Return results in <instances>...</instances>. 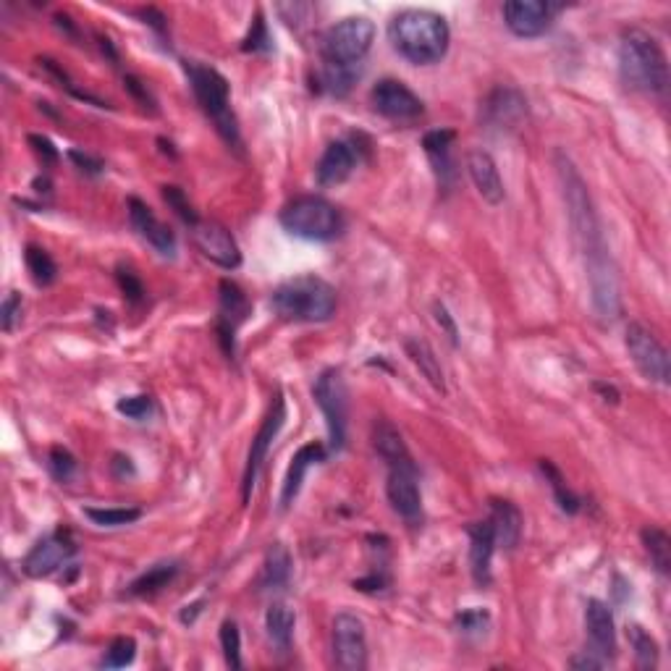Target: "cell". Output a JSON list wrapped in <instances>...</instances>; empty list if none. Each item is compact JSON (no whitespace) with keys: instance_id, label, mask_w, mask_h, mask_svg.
<instances>
[{"instance_id":"6da1fadb","label":"cell","mask_w":671,"mask_h":671,"mask_svg":"<svg viewBox=\"0 0 671 671\" xmlns=\"http://www.w3.org/2000/svg\"><path fill=\"white\" fill-rule=\"evenodd\" d=\"M556 171H559L561 192H564V202H567L569 223H572V231H575L582 257H585V270H588L590 291H593V307L603 320H614L622 310L619 278H616L606 242H603L601 223L595 215L588 184L575 168V163L564 153H556Z\"/></svg>"},{"instance_id":"7a4b0ae2","label":"cell","mask_w":671,"mask_h":671,"mask_svg":"<svg viewBox=\"0 0 671 671\" xmlns=\"http://www.w3.org/2000/svg\"><path fill=\"white\" fill-rule=\"evenodd\" d=\"M388 40L396 53L409 63L430 66L446 56L451 32L446 19L436 11L407 8V11H399L388 24Z\"/></svg>"},{"instance_id":"3957f363","label":"cell","mask_w":671,"mask_h":671,"mask_svg":"<svg viewBox=\"0 0 671 671\" xmlns=\"http://www.w3.org/2000/svg\"><path fill=\"white\" fill-rule=\"evenodd\" d=\"M619 71L627 87L645 95L664 97L669 92V61L664 48L645 29H624L619 42Z\"/></svg>"},{"instance_id":"277c9868","label":"cell","mask_w":671,"mask_h":671,"mask_svg":"<svg viewBox=\"0 0 671 671\" xmlns=\"http://www.w3.org/2000/svg\"><path fill=\"white\" fill-rule=\"evenodd\" d=\"M336 289L318 276H297L273 291L270 307L289 323H326L336 315Z\"/></svg>"},{"instance_id":"5b68a950","label":"cell","mask_w":671,"mask_h":671,"mask_svg":"<svg viewBox=\"0 0 671 671\" xmlns=\"http://www.w3.org/2000/svg\"><path fill=\"white\" fill-rule=\"evenodd\" d=\"M184 69H187L189 84H192L197 103L202 105V111L208 113L218 134L229 145H239V124H236L234 111H231L229 79L223 77L218 69H213V66H205V63L197 61H187Z\"/></svg>"},{"instance_id":"8992f818","label":"cell","mask_w":671,"mask_h":671,"mask_svg":"<svg viewBox=\"0 0 671 671\" xmlns=\"http://www.w3.org/2000/svg\"><path fill=\"white\" fill-rule=\"evenodd\" d=\"M281 226L307 242H331L344 231V215L326 197L305 194L281 210Z\"/></svg>"},{"instance_id":"52a82bcc","label":"cell","mask_w":671,"mask_h":671,"mask_svg":"<svg viewBox=\"0 0 671 671\" xmlns=\"http://www.w3.org/2000/svg\"><path fill=\"white\" fill-rule=\"evenodd\" d=\"M375 42V24L367 16H346L326 29L320 42L323 63L333 66H360Z\"/></svg>"},{"instance_id":"ba28073f","label":"cell","mask_w":671,"mask_h":671,"mask_svg":"<svg viewBox=\"0 0 671 671\" xmlns=\"http://www.w3.org/2000/svg\"><path fill=\"white\" fill-rule=\"evenodd\" d=\"M315 404L320 407L328 425V441L333 451H341L346 443V420H349V399H346V383L341 370L331 367L323 370L312 388Z\"/></svg>"},{"instance_id":"9c48e42d","label":"cell","mask_w":671,"mask_h":671,"mask_svg":"<svg viewBox=\"0 0 671 671\" xmlns=\"http://www.w3.org/2000/svg\"><path fill=\"white\" fill-rule=\"evenodd\" d=\"M624 341H627V352H630L637 370L643 373V378L666 386L671 375L669 354H666L664 344L653 336V331H648L640 323H630L627 326V339Z\"/></svg>"},{"instance_id":"30bf717a","label":"cell","mask_w":671,"mask_h":671,"mask_svg":"<svg viewBox=\"0 0 671 671\" xmlns=\"http://www.w3.org/2000/svg\"><path fill=\"white\" fill-rule=\"evenodd\" d=\"M284 422H286V402H284V394L278 391L273 404H270L268 417H265L260 430H257V436L252 438L250 457H247V467H244V480H242L244 504L250 501L252 488H255L257 475H260V467H263L265 457H268V451H270V446H273V441H276V436L281 433V428H284Z\"/></svg>"},{"instance_id":"8fae6325","label":"cell","mask_w":671,"mask_h":671,"mask_svg":"<svg viewBox=\"0 0 671 671\" xmlns=\"http://www.w3.org/2000/svg\"><path fill=\"white\" fill-rule=\"evenodd\" d=\"M333 658L344 671H362L367 666V637L360 616L341 611L333 619Z\"/></svg>"},{"instance_id":"7c38bea8","label":"cell","mask_w":671,"mask_h":671,"mask_svg":"<svg viewBox=\"0 0 671 671\" xmlns=\"http://www.w3.org/2000/svg\"><path fill=\"white\" fill-rule=\"evenodd\" d=\"M74 554H77V543L71 540V535L53 533L48 535V538L37 540L35 546H32V551L24 556L21 569H24V575L27 577L40 580V577H48L53 575V572H58L61 567H66L69 559H74Z\"/></svg>"},{"instance_id":"4fadbf2b","label":"cell","mask_w":671,"mask_h":671,"mask_svg":"<svg viewBox=\"0 0 671 671\" xmlns=\"http://www.w3.org/2000/svg\"><path fill=\"white\" fill-rule=\"evenodd\" d=\"M192 236L197 250L208 257L210 263L221 265L226 270H234L242 265V250H239L234 234L223 223L197 221L192 226Z\"/></svg>"},{"instance_id":"5bb4252c","label":"cell","mask_w":671,"mask_h":671,"mask_svg":"<svg viewBox=\"0 0 671 671\" xmlns=\"http://www.w3.org/2000/svg\"><path fill=\"white\" fill-rule=\"evenodd\" d=\"M386 496L394 506V512L409 525H417L422 519V496L420 483H417V467L415 464H399V467H388V483Z\"/></svg>"},{"instance_id":"9a60e30c","label":"cell","mask_w":671,"mask_h":671,"mask_svg":"<svg viewBox=\"0 0 671 671\" xmlns=\"http://www.w3.org/2000/svg\"><path fill=\"white\" fill-rule=\"evenodd\" d=\"M373 108L391 121H415L422 116V100L399 79H381L370 92Z\"/></svg>"},{"instance_id":"2e32d148","label":"cell","mask_w":671,"mask_h":671,"mask_svg":"<svg viewBox=\"0 0 671 671\" xmlns=\"http://www.w3.org/2000/svg\"><path fill=\"white\" fill-rule=\"evenodd\" d=\"M556 11L559 8L543 0H509L504 3V21L512 35L530 40V37L546 35Z\"/></svg>"},{"instance_id":"e0dca14e","label":"cell","mask_w":671,"mask_h":671,"mask_svg":"<svg viewBox=\"0 0 671 671\" xmlns=\"http://www.w3.org/2000/svg\"><path fill=\"white\" fill-rule=\"evenodd\" d=\"M360 166V145H354L352 139H336L326 147V153L320 158L315 176L320 187H339Z\"/></svg>"},{"instance_id":"ac0fdd59","label":"cell","mask_w":671,"mask_h":671,"mask_svg":"<svg viewBox=\"0 0 671 671\" xmlns=\"http://www.w3.org/2000/svg\"><path fill=\"white\" fill-rule=\"evenodd\" d=\"M129 221H132L134 231H137V234L142 236L158 255L163 257L176 255V234L171 231V226H166V223L160 221L158 215L147 208L139 197H129Z\"/></svg>"},{"instance_id":"d6986e66","label":"cell","mask_w":671,"mask_h":671,"mask_svg":"<svg viewBox=\"0 0 671 671\" xmlns=\"http://www.w3.org/2000/svg\"><path fill=\"white\" fill-rule=\"evenodd\" d=\"M527 116V100L525 95L514 87H496L491 95L480 103V118L488 126H499V129H512L522 118Z\"/></svg>"},{"instance_id":"ffe728a7","label":"cell","mask_w":671,"mask_h":671,"mask_svg":"<svg viewBox=\"0 0 671 671\" xmlns=\"http://www.w3.org/2000/svg\"><path fill=\"white\" fill-rule=\"evenodd\" d=\"M250 315V302L234 281H221V307H218V336L226 354H234L236 328Z\"/></svg>"},{"instance_id":"44dd1931","label":"cell","mask_w":671,"mask_h":671,"mask_svg":"<svg viewBox=\"0 0 671 671\" xmlns=\"http://www.w3.org/2000/svg\"><path fill=\"white\" fill-rule=\"evenodd\" d=\"M585 627H588L590 637V651L598 653L603 661L614 658L616 653V627H614V614L603 601L598 598H590L585 603Z\"/></svg>"},{"instance_id":"7402d4cb","label":"cell","mask_w":671,"mask_h":671,"mask_svg":"<svg viewBox=\"0 0 671 671\" xmlns=\"http://www.w3.org/2000/svg\"><path fill=\"white\" fill-rule=\"evenodd\" d=\"M467 171H470V179L478 189V194L483 197L488 205H501L506 197L504 181H501L499 166H496V160L491 158V153H485V150H472L467 155Z\"/></svg>"},{"instance_id":"603a6c76","label":"cell","mask_w":671,"mask_h":671,"mask_svg":"<svg viewBox=\"0 0 671 671\" xmlns=\"http://www.w3.org/2000/svg\"><path fill=\"white\" fill-rule=\"evenodd\" d=\"M467 535H470V569L472 577L478 585L488 588L491 585V561L493 551H496V535H493L491 522H472L467 527Z\"/></svg>"},{"instance_id":"cb8c5ba5","label":"cell","mask_w":671,"mask_h":671,"mask_svg":"<svg viewBox=\"0 0 671 671\" xmlns=\"http://www.w3.org/2000/svg\"><path fill=\"white\" fill-rule=\"evenodd\" d=\"M323 459H326V446L320 441L305 443V446L294 454V459H291L289 464V472H286L284 488H281V509H289V506L294 504V499H297L299 491H302L307 470L323 462Z\"/></svg>"},{"instance_id":"d4e9b609","label":"cell","mask_w":671,"mask_h":671,"mask_svg":"<svg viewBox=\"0 0 671 671\" xmlns=\"http://www.w3.org/2000/svg\"><path fill=\"white\" fill-rule=\"evenodd\" d=\"M488 522H491L493 535H496V546H504L506 551H512V548L519 546L525 519H522V512H519L512 501L493 499L491 517H488Z\"/></svg>"},{"instance_id":"484cf974","label":"cell","mask_w":671,"mask_h":671,"mask_svg":"<svg viewBox=\"0 0 671 671\" xmlns=\"http://www.w3.org/2000/svg\"><path fill=\"white\" fill-rule=\"evenodd\" d=\"M451 142H454V132L451 129H436L422 137V147L428 153L433 171H436L441 187H449L454 179V163H451Z\"/></svg>"},{"instance_id":"4316f807","label":"cell","mask_w":671,"mask_h":671,"mask_svg":"<svg viewBox=\"0 0 671 671\" xmlns=\"http://www.w3.org/2000/svg\"><path fill=\"white\" fill-rule=\"evenodd\" d=\"M373 443L375 451L381 454L383 462L388 467H399V464H415L409 457L407 443H404L402 433L396 430V425H391L388 420H378L373 428Z\"/></svg>"},{"instance_id":"83f0119b","label":"cell","mask_w":671,"mask_h":671,"mask_svg":"<svg viewBox=\"0 0 671 671\" xmlns=\"http://www.w3.org/2000/svg\"><path fill=\"white\" fill-rule=\"evenodd\" d=\"M404 352L412 360V365L420 370L422 378L443 394L446 391V381H443V367L438 362L436 352H433V346L425 339H407L404 341Z\"/></svg>"},{"instance_id":"f1b7e54d","label":"cell","mask_w":671,"mask_h":671,"mask_svg":"<svg viewBox=\"0 0 671 671\" xmlns=\"http://www.w3.org/2000/svg\"><path fill=\"white\" fill-rule=\"evenodd\" d=\"M294 624H297V614H294L289 603H270L268 614H265V630H268V637L281 651H289L291 637H294Z\"/></svg>"},{"instance_id":"f546056e","label":"cell","mask_w":671,"mask_h":671,"mask_svg":"<svg viewBox=\"0 0 671 671\" xmlns=\"http://www.w3.org/2000/svg\"><path fill=\"white\" fill-rule=\"evenodd\" d=\"M291 577V554L284 543H273L265 554L263 564V577H260V585L268 590L284 588Z\"/></svg>"},{"instance_id":"4dcf8cb0","label":"cell","mask_w":671,"mask_h":671,"mask_svg":"<svg viewBox=\"0 0 671 671\" xmlns=\"http://www.w3.org/2000/svg\"><path fill=\"white\" fill-rule=\"evenodd\" d=\"M179 575V564L176 561H160L155 567H150L145 575H139L137 580L129 585V593L132 595H155L158 590H163L173 577Z\"/></svg>"},{"instance_id":"1f68e13d","label":"cell","mask_w":671,"mask_h":671,"mask_svg":"<svg viewBox=\"0 0 671 671\" xmlns=\"http://www.w3.org/2000/svg\"><path fill=\"white\" fill-rule=\"evenodd\" d=\"M643 546L651 556V564L656 567L658 575H669L671 572V538L661 527H645L643 530Z\"/></svg>"},{"instance_id":"d6a6232c","label":"cell","mask_w":671,"mask_h":671,"mask_svg":"<svg viewBox=\"0 0 671 671\" xmlns=\"http://www.w3.org/2000/svg\"><path fill=\"white\" fill-rule=\"evenodd\" d=\"M24 263H27L29 276H32V281H35L37 286H50L56 281L58 276L56 260L42 250V247H37V244H29L27 250H24Z\"/></svg>"},{"instance_id":"836d02e7","label":"cell","mask_w":671,"mask_h":671,"mask_svg":"<svg viewBox=\"0 0 671 671\" xmlns=\"http://www.w3.org/2000/svg\"><path fill=\"white\" fill-rule=\"evenodd\" d=\"M357 77H360V66H333V63H323L320 84L331 95L344 97L346 92L352 90V84L357 82Z\"/></svg>"},{"instance_id":"e575fe53","label":"cell","mask_w":671,"mask_h":671,"mask_svg":"<svg viewBox=\"0 0 671 671\" xmlns=\"http://www.w3.org/2000/svg\"><path fill=\"white\" fill-rule=\"evenodd\" d=\"M84 517L90 519V522H95L97 527H124V525H132V522H137L139 517H142V509H137V506H118V509H95V506H84L82 509Z\"/></svg>"},{"instance_id":"d590c367","label":"cell","mask_w":671,"mask_h":671,"mask_svg":"<svg viewBox=\"0 0 671 671\" xmlns=\"http://www.w3.org/2000/svg\"><path fill=\"white\" fill-rule=\"evenodd\" d=\"M627 635H630V643H632V648H635L637 666H640V669H656V664H658L656 640H653V637L648 635L640 624H632L630 630H627Z\"/></svg>"},{"instance_id":"8d00e7d4","label":"cell","mask_w":671,"mask_h":671,"mask_svg":"<svg viewBox=\"0 0 671 671\" xmlns=\"http://www.w3.org/2000/svg\"><path fill=\"white\" fill-rule=\"evenodd\" d=\"M540 470H543V475H546L548 483H551V488H554L556 501H559L561 509H564V512H569V514H575L577 509H580V499H577L575 493L569 491L567 483H564V478H561V472L556 470L554 464L546 462V459L540 462Z\"/></svg>"},{"instance_id":"74e56055","label":"cell","mask_w":671,"mask_h":671,"mask_svg":"<svg viewBox=\"0 0 671 671\" xmlns=\"http://www.w3.org/2000/svg\"><path fill=\"white\" fill-rule=\"evenodd\" d=\"M221 648L223 658H226V666L242 669V635H239V627L231 619H226L221 624Z\"/></svg>"},{"instance_id":"f35d334b","label":"cell","mask_w":671,"mask_h":671,"mask_svg":"<svg viewBox=\"0 0 671 671\" xmlns=\"http://www.w3.org/2000/svg\"><path fill=\"white\" fill-rule=\"evenodd\" d=\"M134 656H137V643L132 637H116L105 651L103 666L105 669H124V666L132 664Z\"/></svg>"},{"instance_id":"ab89813d","label":"cell","mask_w":671,"mask_h":671,"mask_svg":"<svg viewBox=\"0 0 671 671\" xmlns=\"http://www.w3.org/2000/svg\"><path fill=\"white\" fill-rule=\"evenodd\" d=\"M48 470L56 480L69 483V480L77 475V459H74V454H71L69 449L56 446V449H50L48 454Z\"/></svg>"},{"instance_id":"60d3db41","label":"cell","mask_w":671,"mask_h":671,"mask_svg":"<svg viewBox=\"0 0 671 671\" xmlns=\"http://www.w3.org/2000/svg\"><path fill=\"white\" fill-rule=\"evenodd\" d=\"M163 200H166L168 208L179 215L181 221L189 223V226H194V223L200 221V218H197V213L192 210V205H189L187 194L181 192L179 187H163Z\"/></svg>"},{"instance_id":"b9f144b4","label":"cell","mask_w":671,"mask_h":671,"mask_svg":"<svg viewBox=\"0 0 671 671\" xmlns=\"http://www.w3.org/2000/svg\"><path fill=\"white\" fill-rule=\"evenodd\" d=\"M116 409L124 417H129V420H145V417L153 415V399L145 394L124 396V399L116 404Z\"/></svg>"},{"instance_id":"7bdbcfd3","label":"cell","mask_w":671,"mask_h":671,"mask_svg":"<svg viewBox=\"0 0 671 671\" xmlns=\"http://www.w3.org/2000/svg\"><path fill=\"white\" fill-rule=\"evenodd\" d=\"M21 307H24L21 294L8 291L6 299H3V305H0V326H3V331L6 333H14L16 326L21 323Z\"/></svg>"},{"instance_id":"ee69618b","label":"cell","mask_w":671,"mask_h":671,"mask_svg":"<svg viewBox=\"0 0 671 671\" xmlns=\"http://www.w3.org/2000/svg\"><path fill=\"white\" fill-rule=\"evenodd\" d=\"M244 53H257V50H270V35H268V27H265V19H263V11H257L255 21H252V29L250 35H247V40H244L242 45Z\"/></svg>"},{"instance_id":"f6af8a7d","label":"cell","mask_w":671,"mask_h":671,"mask_svg":"<svg viewBox=\"0 0 671 671\" xmlns=\"http://www.w3.org/2000/svg\"><path fill=\"white\" fill-rule=\"evenodd\" d=\"M116 278H118V286H121V291H124V297H129V299H132V302H139V299H142L145 289H142V281H139V278L134 276L132 270H129V268H118Z\"/></svg>"},{"instance_id":"bcb514c9","label":"cell","mask_w":671,"mask_h":671,"mask_svg":"<svg viewBox=\"0 0 671 671\" xmlns=\"http://www.w3.org/2000/svg\"><path fill=\"white\" fill-rule=\"evenodd\" d=\"M29 145L35 147L37 158H40L42 163H45V166H53V163H56V160H58V150H56V147H53V142H50L48 137L32 134V137H29Z\"/></svg>"},{"instance_id":"7dc6e473","label":"cell","mask_w":671,"mask_h":671,"mask_svg":"<svg viewBox=\"0 0 671 671\" xmlns=\"http://www.w3.org/2000/svg\"><path fill=\"white\" fill-rule=\"evenodd\" d=\"M457 622L462 632H483L488 627V614L485 611H464V614H459Z\"/></svg>"},{"instance_id":"c3c4849f","label":"cell","mask_w":671,"mask_h":671,"mask_svg":"<svg viewBox=\"0 0 671 671\" xmlns=\"http://www.w3.org/2000/svg\"><path fill=\"white\" fill-rule=\"evenodd\" d=\"M433 312H436V323H438V326H441L443 331H446V336H449V339H451V344L457 346L459 344V331H457V323H454V318H451V315H449V310H446V307H443L441 302H438V305L433 307Z\"/></svg>"},{"instance_id":"681fc988","label":"cell","mask_w":671,"mask_h":671,"mask_svg":"<svg viewBox=\"0 0 671 671\" xmlns=\"http://www.w3.org/2000/svg\"><path fill=\"white\" fill-rule=\"evenodd\" d=\"M606 664H609V661H603V658L593 651H582L580 656H575L572 661H569L572 669H601V666H606Z\"/></svg>"},{"instance_id":"f907efd6","label":"cell","mask_w":671,"mask_h":671,"mask_svg":"<svg viewBox=\"0 0 671 671\" xmlns=\"http://www.w3.org/2000/svg\"><path fill=\"white\" fill-rule=\"evenodd\" d=\"M69 158L74 160V163H77L79 168H82V171H87V173H92V176H95V173H100L103 171V163H100V160L97 158H92V155H84V153H79V150H71L69 153Z\"/></svg>"},{"instance_id":"816d5d0a","label":"cell","mask_w":671,"mask_h":671,"mask_svg":"<svg viewBox=\"0 0 671 671\" xmlns=\"http://www.w3.org/2000/svg\"><path fill=\"white\" fill-rule=\"evenodd\" d=\"M116 462H113V472H116V478H126V475H134V467H132V459L129 457H113Z\"/></svg>"}]
</instances>
